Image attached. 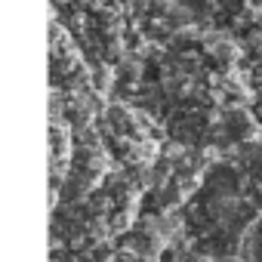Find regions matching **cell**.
<instances>
[{"mask_svg": "<svg viewBox=\"0 0 262 262\" xmlns=\"http://www.w3.org/2000/svg\"><path fill=\"white\" fill-rule=\"evenodd\" d=\"M50 145H53V170L65 167L68 164V133H65V126L53 120L50 126Z\"/></svg>", "mask_w": 262, "mask_h": 262, "instance_id": "obj_2", "label": "cell"}, {"mask_svg": "<svg viewBox=\"0 0 262 262\" xmlns=\"http://www.w3.org/2000/svg\"><path fill=\"white\" fill-rule=\"evenodd\" d=\"M207 53H210L216 62H222V65H234V59H237V43H234L231 37L213 34V37L207 40Z\"/></svg>", "mask_w": 262, "mask_h": 262, "instance_id": "obj_1", "label": "cell"}, {"mask_svg": "<svg viewBox=\"0 0 262 262\" xmlns=\"http://www.w3.org/2000/svg\"><path fill=\"white\" fill-rule=\"evenodd\" d=\"M253 83L262 90V62H259V65H256V71H253Z\"/></svg>", "mask_w": 262, "mask_h": 262, "instance_id": "obj_3", "label": "cell"}]
</instances>
